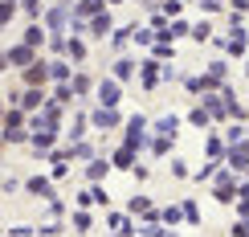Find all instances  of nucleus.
Returning <instances> with one entry per match:
<instances>
[{
  "instance_id": "1",
  "label": "nucleus",
  "mask_w": 249,
  "mask_h": 237,
  "mask_svg": "<svg viewBox=\"0 0 249 237\" xmlns=\"http://www.w3.org/2000/svg\"><path fill=\"white\" fill-rule=\"evenodd\" d=\"M8 17H13V0H0V25H4Z\"/></svg>"
}]
</instances>
